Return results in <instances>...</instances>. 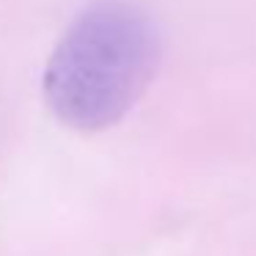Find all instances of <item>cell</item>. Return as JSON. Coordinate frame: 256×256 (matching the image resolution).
Segmentation results:
<instances>
[{
  "instance_id": "6da1fadb",
  "label": "cell",
  "mask_w": 256,
  "mask_h": 256,
  "mask_svg": "<svg viewBox=\"0 0 256 256\" xmlns=\"http://www.w3.org/2000/svg\"><path fill=\"white\" fill-rule=\"evenodd\" d=\"M160 42L152 20L127 3H94L56 44L44 69V100L74 130L116 124L157 72Z\"/></svg>"
}]
</instances>
